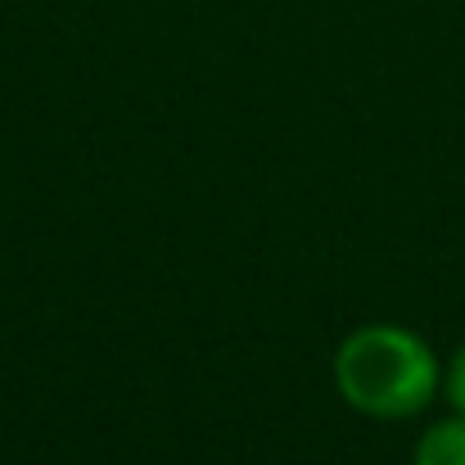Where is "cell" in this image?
<instances>
[{
  "label": "cell",
  "mask_w": 465,
  "mask_h": 465,
  "mask_svg": "<svg viewBox=\"0 0 465 465\" xmlns=\"http://www.w3.org/2000/svg\"><path fill=\"white\" fill-rule=\"evenodd\" d=\"M334 384L348 407L375 420H398L434 398L439 366L420 334L402 325H361L334 352Z\"/></svg>",
  "instance_id": "1"
},
{
  "label": "cell",
  "mask_w": 465,
  "mask_h": 465,
  "mask_svg": "<svg viewBox=\"0 0 465 465\" xmlns=\"http://www.w3.org/2000/svg\"><path fill=\"white\" fill-rule=\"evenodd\" d=\"M416 465H465V416L430 425L416 443Z\"/></svg>",
  "instance_id": "2"
},
{
  "label": "cell",
  "mask_w": 465,
  "mask_h": 465,
  "mask_svg": "<svg viewBox=\"0 0 465 465\" xmlns=\"http://www.w3.org/2000/svg\"><path fill=\"white\" fill-rule=\"evenodd\" d=\"M448 398L457 402V411L465 416V343L457 348V361H452V375H448Z\"/></svg>",
  "instance_id": "3"
}]
</instances>
